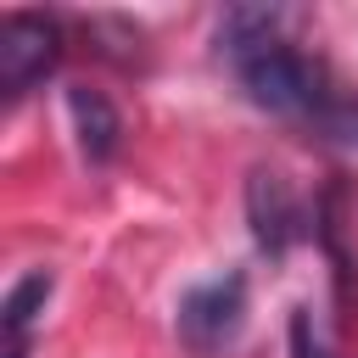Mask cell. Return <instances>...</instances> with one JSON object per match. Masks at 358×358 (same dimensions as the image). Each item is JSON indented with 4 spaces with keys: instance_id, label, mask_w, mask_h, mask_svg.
<instances>
[{
    "instance_id": "6da1fadb",
    "label": "cell",
    "mask_w": 358,
    "mask_h": 358,
    "mask_svg": "<svg viewBox=\"0 0 358 358\" xmlns=\"http://www.w3.org/2000/svg\"><path fill=\"white\" fill-rule=\"evenodd\" d=\"M218 62L241 84V95L319 140L358 145V84H347L324 56L302 50L285 34L280 11L235 6L218 22Z\"/></svg>"
},
{
    "instance_id": "7a4b0ae2",
    "label": "cell",
    "mask_w": 358,
    "mask_h": 358,
    "mask_svg": "<svg viewBox=\"0 0 358 358\" xmlns=\"http://www.w3.org/2000/svg\"><path fill=\"white\" fill-rule=\"evenodd\" d=\"M173 324H179V341H185L196 358L229 352L235 336H241V324H246V274L229 268V274H218V280L190 285V291L179 296Z\"/></svg>"
},
{
    "instance_id": "3957f363",
    "label": "cell",
    "mask_w": 358,
    "mask_h": 358,
    "mask_svg": "<svg viewBox=\"0 0 358 358\" xmlns=\"http://www.w3.org/2000/svg\"><path fill=\"white\" fill-rule=\"evenodd\" d=\"M62 62V22L50 11H6L0 17V101H22Z\"/></svg>"
},
{
    "instance_id": "277c9868",
    "label": "cell",
    "mask_w": 358,
    "mask_h": 358,
    "mask_svg": "<svg viewBox=\"0 0 358 358\" xmlns=\"http://www.w3.org/2000/svg\"><path fill=\"white\" fill-rule=\"evenodd\" d=\"M246 218H252V235H257V246L268 257H285L319 224V213L302 207V196L291 190V179L280 168H252V179H246Z\"/></svg>"
},
{
    "instance_id": "5b68a950",
    "label": "cell",
    "mask_w": 358,
    "mask_h": 358,
    "mask_svg": "<svg viewBox=\"0 0 358 358\" xmlns=\"http://www.w3.org/2000/svg\"><path fill=\"white\" fill-rule=\"evenodd\" d=\"M67 117H73L78 151H84L90 162H112V157H117V145H123V117H117V106H112L101 90L73 84V90H67Z\"/></svg>"
},
{
    "instance_id": "8992f818",
    "label": "cell",
    "mask_w": 358,
    "mask_h": 358,
    "mask_svg": "<svg viewBox=\"0 0 358 358\" xmlns=\"http://www.w3.org/2000/svg\"><path fill=\"white\" fill-rule=\"evenodd\" d=\"M50 291H56L50 268H28L6 291V313H0V324H6V358H28V341H34V324H39L45 302H50Z\"/></svg>"
},
{
    "instance_id": "52a82bcc",
    "label": "cell",
    "mask_w": 358,
    "mask_h": 358,
    "mask_svg": "<svg viewBox=\"0 0 358 358\" xmlns=\"http://www.w3.org/2000/svg\"><path fill=\"white\" fill-rule=\"evenodd\" d=\"M291 358H336L330 341H324V324L313 319V308L291 313Z\"/></svg>"
}]
</instances>
